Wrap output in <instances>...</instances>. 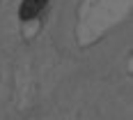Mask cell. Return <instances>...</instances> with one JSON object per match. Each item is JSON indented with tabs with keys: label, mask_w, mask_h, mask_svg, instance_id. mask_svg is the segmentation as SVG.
<instances>
[{
	"label": "cell",
	"mask_w": 133,
	"mask_h": 120,
	"mask_svg": "<svg viewBox=\"0 0 133 120\" xmlns=\"http://www.w3.org/2000/svg\"><path fill=\"white\" fill-rule=\"evenodd\" d=\"M46 2H48V0H23V2H21V9H18V16H21L23 21L35 19V16L46 7Z\"/></svg>",
	"instance_id": "cell-1"
}]
</instances>
